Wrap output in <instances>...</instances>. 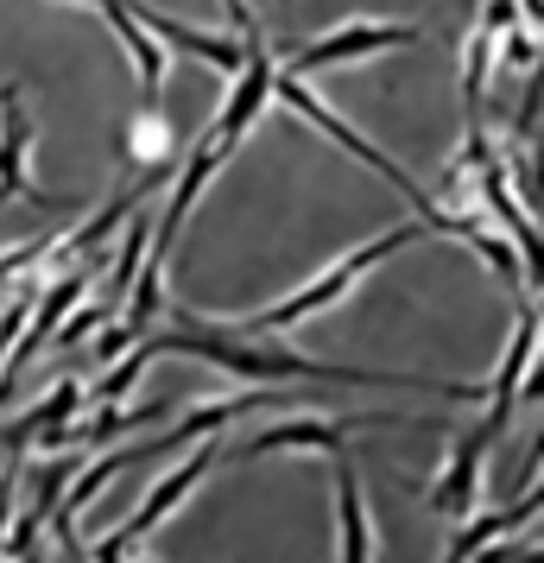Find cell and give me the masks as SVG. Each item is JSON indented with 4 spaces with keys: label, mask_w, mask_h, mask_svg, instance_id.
I'll use <instances>...</instances> for the list:
<instances>
[{
    "label": "cell",
    "mask_w": 544,
    "mask_h": 563,
    "mask_svg": "<svg viewBox=\"0 0 544 563\" xmlns=\"http://www.w3.org/2000/svg\"><path fill=\"white\" fill-rule=\"evenodd\" d=\"M153 335V330H146ZM153 355H190L209 361L222 374H241L254 386L273 380H336V386H424V393H443V399H468L475 406V386L456 380H412V374H374V367H336V361H317V355H291V349H254L247 335L234 330H209L197 317H184L178 330H158L153 335Z\"/></svg>",
    "instance_id": "1"
},
{
    "label": "cell",
    "mask_w": 544,
    "mask_h": 563,
    "mask_svg": "<svg viewBox=\"0 0 544 563\" xmlns=\"http://www.w3.org/2000/svg\"><path fill=\"white\" fill-rule=\"evenodd\" d=\"M418 234H424V222H399V229H387V234H374V241H362V247H348V254L336 260V266H323L311 285H298L291 298H279V305H266V310H254L247 323L234 335H286V330H298V323H311L317 310H336L355 285L380 266V260H392L399 247H412Z\"/></svg>",
    "instance_id": "2"
},
{
    "label": "cell",
    "mask_w": 544,
    "mask_h": 563,
    "mask_svg": "<svg viewBox=\"0 0 544 563\" xmlns=\"http://www.w3.org/2000/svg\"><path fill=\"white\" fill-rule=\"evenodd\" d=\"M273 96H279V102H286L291 114H298V121H311L317 133H330V140H336V146H342L348 158H362L367 172H380V178H387L392 190L406 197V203H418V222L431 229V216H437V197H431V190H418V178H412V172H399V165H392V153H380V146H374L367 133H355V128H348V121H342L336 108H330L323 96H317L311 82H304V77H291L286 64H279V77H273Z\"/></svg>",
    "instance_id": "3"
},
{
    "label": "cell",
    "mask_w": 544,
    "mask_h": 563,
    "mask_svg": "<svg viewBox=\"0 0 544 563\" xmlns=\"http://www.w3.org/2000/svg\"><path fill=\"white\" fill-rule=\"evenodd\" d=\"M424 26L418 20H348V26L323 32L311 45H298L286 57L291 77H317V70H336V64H355V57H374V52H399V45H418Z\"/></svg>",
    "instance_id": "4"
},
{
    "label": "cell",
    "mask_w": 544,
    "mask_h": 563,
    "mask_svg": "<svg viewBox=\"0 0 544 563\" xmlns=\"http://www.w3.org/2000/svg\"><path fill=\"white\" fill-rule=\"evenodd\" d=\"M367 424H412V418H392V411H367V418H286V424H273V431L241 437L229 450V462L279 456V450H323V456H342L348 437L367 431Z\"/></svg>",
    "instance_id": "5"
},
{
    "label": "cell",
    "mask_w": 544,
    "mask_h": 563,
    "mask_svg": "<svg viewBox=\"0 0 544 563\" xmlns=\"http://www.w3.org/2000/svg\"><path fill=\"white\" fill-rule=\"evenodd\" d=\"M273 77H279V57L266 52V38L247 45V64L229 77V102H222V114L209 121V140H215L222 165H229V153H241V140H247L254 121L266 114V102H273Z\"/></svg>",
    "instance_id": "6"
},
{
    "label": "cell",
    "mask_w": 544,
    "mask_h": 563,
    "mask_svg": "<svg viewBox=\"0 0 544 563\" xmlns=\"http://www.w3.org/2000/svg\"><path fill=\"white\" fill-rule=\"evenodd\" d=\"M32 108H26V82L0 89V203H32V209H57V197H45L32 184L26 158H32Z\"/></svg>",
    "instance_id": "7"
},
{
    "label": "cell",
    "mask_w": 544,
    "mask_h": 563,
    "mask_svg": "<svg viewBox=\"0 0 544 563\" xmlns=\"http://www.w3.org/2000/svg\"><path fill=\"white\" fill-rule=\"evenodd\" d=\"M488 450H493V437L481 424L456 437L443 468L424 482V507L443 512V519H468V512L481 507V462H488Z\"/></svg>",
    "instance_id": "8"
},
{
    "label": "cell",
    "mask_w": 544,
    "mask_h": 563,
    "mask_svg": "<svg viewBox=\"0 0 544 563\" xmlns=\"http://www.w3.org/2000/svg\"><path fill=\"white\" fill-rule=\"evenodd\" d=\"M133 20L153 32L158 45H178V52L203 57V64H215L222 77H234L241 64H247V45H259V38H241V32H203V26H184V20H171V13H153V7H140V0H127Z\"/></svg>",
    "instance_id": "9"
},
{
    "label": "cell",
    "mask_w": 544,
    "mask_h": 563,
    "mask_svg": "<svg viewBox=\"0 0 544 563\" xmlns=\"http://www.w3.org/2000/svg\"><path fill=\"white\" fill-rule=\"evenodd\" d=\"M532 355H539V305L525 298V305H519V323H513V342H507V355H500V374H493V386H488V418H481L488 437H500L513 424L519 380L532 374Z\"/></svg>",
    "instance_id": "10"
},
{
    "label": "cell",
    "mask_w": 544,
    "mask_h": 563,
    "mask_svg": "<svg viewBox=\"0 0 544 563\" xmlns=\"http://www.w3.org/2000/svg\"><path fill=\"white\" fill-rule=\"evenodd\" d=\"M259 406H298V399H286V393H273V386H254V393H234V399H203V406H190L171 424V431L158 437L153 450L158 456H178V450H190V443H203V437H215L222 424H234L241 411H259Z\"/></svg>",
    "instance_id": "11"
},
{
    "label": "cell",
    "mask_w": 544,
    "mask_h": 563,
    "mask_svg": "<svg viewBox=\"0 0 544 563\" xmlns=\"http://www.w3.org/2000/svg\"><path fill=\"white\" fill-rule=\"evenodd\" d=\"M215 456H222L215 443H203V450L190 443V456H184L178 468H165V475H158V482L146 487V500H140V512H133V519L121 526V532H127V538H146V532L158 526V519H165V512H178L184 500H190V494L203 487V475L215 468Z\"/></svg>",
    "instance_id": "12"
},
{
    "label": "cell",
    "mask_w": 544,
    "mask_h": 563,
    "mask_svg": "<svg viewBox=\"0 0 544 563\" xmlns=\"http://www.w3.org/2000/svg\"><path fill=\"white\" fill-rule=\"evenodd\" d=\"M539 507H544V494L539 482H525V500H513V507H500V512H468V519H456V538H449V551H443V563H468L481 544H493V538H513L519 526H539Z\"/></svg>",
    "instance_id": "13"
},
{
    "label": "cell",
    "mask_w": 544,
    "mask_h": 563,
    "mask_svg": "<svg viewBox=\"0 0 544 563\" xmlns=\"http://www.w3.org/2000/svg\"><path fill=\"white\" fill-rule=\"evenodd\" d=\"M165 178H171V158H158V165L146 172V178H133L127 190L114 197V203H108V209H96V216H89L82 229H70L64 241H57V247H64V254H77V260H89L96 247H108V241H114V229H121V222H127L133 209L146 203V197H153V190H158Z\"/></svg>",
    "instance_id": "14"
},
{
    "label": "cell",
    "mask_w": 544,
    "mask_h": 563,
    "mask_svg": "<svg viewBox=\"0 0 544 563\" xmlns=\"http://www.w3.org/2000/svg\"><path fill=\"white\" fill-rule=\"evenodd\" d=\"M222 172V153H215V140H209V128H203V140L190 146V158L178 165V184H171V203H165V222L153 229V254H171V241H178V229H184V216L197 209V197H203V184Z\"/></svg>",
    "instance_id": "15"
},
{
    "label": "cell",
    "mask_w": 544,
    "mask_h": 563,
    "mask_svg": "<svg viewBox=\"0 0 544 563\" xmlns=\"http://www.w3.org/2000/svg\"><path fill=\"white\" fill-rule=\"evenodd\" d=\"M336 538H342V563H374V519H367V494L355 462L336 456Z\"/></svg>",
    "instance_id": "16"
},
{
    "label": "cell",
    "mask_w": 544,
    "mask_h": 563,
    "mask_svg": "<svg viewBox=\"0 0 544 563\" xmlns=\"http://www.w3.org/2000/svg\"><path fill=\"white\" fill-rule=\"evenodd\" d=\"M89 7H102V20L114 26V38L127 45L133 70H140V82H146V96H158V82H165V57H158V38L140 26V20H133L127 0H89Z\"/></svg>",
    "instance_id": "17"
},
{
    "label": "cell",
    "mask_w": 544,
    "mask_h": 563,
    "mask_svg": "<svg viewBox=\"0 0 544 563\" xmlns=\"http://www.w3.org/2000/svg\"><path fill=\"white\" fill-rule=\"evenodd\" d=\"M77 411H82V386H77V380H57L52 393L38 399V406H26L20 418H13V424H7V431H0V450H20V443H32L38 431H52V424H70Z\"/></svg>",
    "instance_id": "18"
},
{
    "label": "cell",
    "mask_w": 544,
    "mask_h": 563,
    "mask_svg": "<svg viewBox=\"0 0 544 563\" xmlns=\"http://www.w3.org/2000/svg\"><path fill=\"white\" fill-rule=\"evenodd\" d=\"M127 305H133L127 323L140 335L165 317V254H153V247H146V260H140V273H133V285H127Z\"/></svg>",
    "instance_id": "19"
},
{
    "label": "cell",
    "mask_w": 544,
    "mask_h": 563,
    "mask_svg": "<svg viewBox=\"0 0 544 563\" xmlns=\"http://www.w3.org/2000/svg\"><path fill=\"white\" fill-rule=\"evenodd\" d=\"M153 335H140V342H127L121 349V367H108L102 380H96V393H82V399H102V406H114V399H127L133 386H140V374L153 367Z\"/></svg>",
    "instance_id": "20"
},
{
    "label": "cell",
    "mask_w": 544,
    "mask_h": 563,
    "mask_svg": "<svg viewBox=\"0 0 544 563\" xmlns=\"http://www.w3.org/2000/svg\"><path fill=\"white\" fill-rule=\"evenodd\" d=\"M146 247H153V222L133 209V216H127V234H121V254H114V273H108V298H127V285H133V273H140Z\"/></svg>",
    "instance_id": "21"
},
{
    "label": "cell",
    "mask_w": 544,
    "mask_h": 563,
    "mask_svg": "<svg viewBox=\"0 0 544 563\" xmlns=\"http://www.w3.org/2000/svg\"><path fill=\"white\" fill-rule=\"evenodd\" d=\"M493 57L507 70H539V26H507L493 38Z\"/></svg>",
    "instance_id": "22"
},
{
    "label": "cell",
    "mask_w": 544,
    "mask_h": 563,
    "mask_svg": "<svg viewBox=\"0 0 544 563\" xmlns=\"http://www.w3.org/2000/svg\"><path fill=\"white\" fill-rule=\"evenodd\" d=\"M108 317H114V305H77V310H70V317L52 330V342H64V349H82V342L102 330Z\"/></svg>",
    "instance_id": "23"
},
{
    "label": "cell",
    "mask_w": 544,
    "mask_h": 563,
    "mask_svg": "<svg viewBox=\"0 0 544 563\" xmlns=\"http://www.w3.org/2000/svg\"><path fill=\"white\" fill-rule=\"evenodd\" d=\"M57 241H64V229H45V234H32V241H20V247H7V254H0V285L13 279V273H26V266H38Z\"/></svg>",
    "instance_id": "24"
},
{
    "label": "cell",
    "mask_w": 544,
    "mask_h": 563,
    "mask_svg": "<svg viewBox=\"0 0 544 563\" xmlns=\"http://www.w3.org/2000/svg\"><path fill=\"white\" fill-rule=\"evenodd\" d=\"M127 342H140V330H133V323H108L102 335H89V355H96V361H102V367H108V361L121 355Z\"/></svg>",
    "instance_id": "25"
},
{
    "label": "cell",
    "mask_w": 544,
    "mask_h": 563,
    "mask_svg": "<svg viewBox=\"0 0 544 563\" xmlns=\"http://www.w3.org/2000/svg\"><path fill=\"white\" fill-rule=\"evenodd\" d=\"M146 146H165V153H171V128H165L158 114H140V121H133V153H146Z\"/></svg>",
    "instance_id": "26"
}]
</instances>
